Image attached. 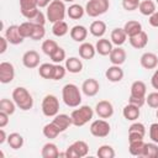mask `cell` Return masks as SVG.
Segmentation results:
<instances>
[{
  "instance_id": "1",
  "label": "cell",
  "mask_w": 158,
  "mask_h": 158,
  "mask_svg": "<svg viewBox=\"0 0 158 158\" xmlns=\"http://www.w3.org/2000/svg\"><path fill=\"white\" fill-rule=\"evenodd\" d=\"M62 99L67 106L78 107L81 104V93L75 84L69 83L65 84L62 89Z\"/></svg>"
},
{
  "instance_id": "2",
  "label": "cell",
  "mask_w": 158,
  "mask_h": 158,
  "mask_svg": "<svg viewBox=\"0 0 158 158\" xmlns=\"http://www.w3.org/2000/svg\"><path fill=\"white\" fill-rule=\"evenodd\" d=\"M12 100L15 101L16 106L23 111H27L32 109L33 106V99L30 91L23 86H17L12 91Z\"/></svg>"
},
{
  "instance_id": "3",
  "label": "cell",
  "mask_w": 158,
  "mask_h": 158,
  "mask_svg": "<svg viewBox=\"0 0 158 158\" xmlns=\"http://www.w3.org/2000/svg\"><path fill=\"white\" fill-rule=\"evenodd\" d=\"M65 14H67V7L63 0H52V2L47 6V10H46L47 20L52 23L63 21L65 17Z\"/></svg>"
},
{
  "instance_id": "4",
  "label": "cell",
  "mask_w": 158,
  "mask_h": 158,
  "mask_svg": "<svg viewBox=\"0 0 158 158\" xmlns=\"http://www.w3.org/2000/svg\"><path fill=\"white\" fill-rule=\"evenodd\" d=\"M93 116H94V110L89 105H81L78 109L73 110L70 114L72 122L77 127H80V126H84L85 123H88L93 118Z\"/></svg>"
},
{
  "instance_id": "5",
  "label": "cell",
  "mask_w": 158,
  "mask_h": 158,
  "mask_svg": "<svg viewBox=\"0 0 158 158\" xmlns=\"http://www.w3.org/2000/svg\"><path fill=\"white\" fill-rule=\"evenodd\" d=\"M110 7L109 0H89L85 5V12L90 17H98L105 14Z\"/></svg>"
},
{
  "instance_id": "6",
  "label": "cell",
  "mask_w": 158,
  "mask_h": 158,
  "mask_svg": "<svg viewBox=\"0 0 158 158\" xmlns=\"http://www.w3.org/2000/svg\"><path fill=\"white\" fill-rule=\"evenodd\" d=\"M42 112L47 117H54L59 112V100L53 94H47L42 100Z\"/></svg>"
},
{
  "instance_id": "7",
  "label": "cell",
  "mask_w": 158,
  "mask_h": 158,
  "mask_svg": "<svg viewBox=\"0 0 158 158\" xmlns=\"http://www.w3.org/2000/svg\"><path fill=\"white\" fill-rule=\"evenodd\" d=\"M89 153V146L85 141H74L68 148L65 149V157L67 158H81L85 157Z\"/></svg>"
},
{
  "instance_id": "8",
  "label": "cell",
  "mask_w": 158,
  "mask_h": 158,
  "mask_svg": "<svg viewBox=\"0 0 158 158\" xmlns=\"http://www.w3.org/2000/svg\"><path fill=\"white\" fill-rule=\"evenodd\" d=\"M110 131H111V126L105 118L95 120L90 125V133L95 137H99V138L109 136Z\"/></svg>"
},
{
  "instance_id": "9",
  "label": "cell",
  "mask_w": 158,
  "mask_h": 158,
  "mask_svg": "<svg viewBox=\"0 0 158 158\" xmlns=\"http://www.w3.org/2000/svg\"><path fill=\"white\" fill-rule=\"evenodd\" d=\"M40 7L37 6L36 4V0H20V11H21V15L27 19L28 21L32 20L37 12L40 11L38 10Z\"/></svg>"
},
{
  "instance_id": "10",
  "label": "cell",
  "mask_w": 158,
  "mask_h": 158,
  "mask_svg": "<svg viewBox=\"0 0 158 158\" xmlns=\"http://www.w3.org/2000/svg\"><path fill=\"white\" fill-rule=\"evenodd\" d=\"M15 78V68L10 62L0 63V81L2 84H9Z\"/></svg>"
},
{
  "instance_id": "11",
  "label": "cell",
  "mask_w": 158,
  "mask_h": 158,
  "mask_svg": "<svg viewBox=\"0 0 158 158\" xmlns=\"http://www.w3.org/2000/svg\"><path fill=\"white\" fill-rule=\"evenodd\" d=\"M40 60H41V57L38 54V52L35 49H30V51L25 52L22 56V64L28 69L37 68L40 65Z\"/></svg>"
},
{
  "instance_id": "12",
  "label": "cell",
  "mask_w": 158,
  "mask_h": 158,
  "mask_svg": "<svg viewBox=\"0 0 158 158\" xmlns=\"http://www.w3.org/2000/svg\"><path fill=\"white\" fill-rule=\"evenodd\" d=\"M95 112L100 118H110L114 115V106L109 100H101L95 105Z\"/></svg>"
},
{
  "instance_id": "13",
  "label": "cell",
  "mask_w": 158,
  "mask_h": 158,
  "mask_svg": "<svg viewBox=\"0 0 158 158\" xmlns=\"http://www.w3.org/2000/svg\"><path fill=\"white\" fill-rule=\"evenodd\" d=\"M5 37L10 44H20L23 42V37L20 33V28L17 25H11L5 30Z\"/></svg>"
},
{
  "instance_id": "14",
  "label": "cell",
  "mask_w": 158,
  "mask_h": 158,
  "mask_svg": "<svg viewBox=\"0 0 158 158\" xmlns=\"http://www.w3.org/2000/svg\"><path fill=\"white\" fill-rule=\"evenodd\" d=\"M99 90H100V84L94 78H89L84 80L81 84V91L86 96H95L99 93Z\"/></svg>"
},
{
  "instance_id": "15",
  "label": "cell",
  "mask_w": 158,
  "mask_h": 158,
  "mask_svg": "<svg viewBox=\"0 0 158 158\" xmlns=\"http://www.w3.org/2000/svg\"><path fill=\"white\" fill-rule=\"evenodd\" d=\"M126 51L121 47V46H116L115 48H112L111 53L109 54V58H110V62L115 65H121L125 63L126 60Z\"/></svg>"
},
{
  "instance_id": "16",
  "label": "cell",
  "mask_w": 158,
  "mask_h": 158,
  "mask_svg": "<svg viewBox=\"0 0 158 158\" xmlns=\"http://www.w3.org/2000/svg\"><path fill=\"white\" fill-rule=\"evenodd\" d=\"M105 77L111 83H118L123 79V70L121 69L120 65H115L112 64L111 67H109L105 72Z\"/></svg>"
},
{
  "instance_id": "17",
  "label": "cell",
  "mask_w": 158,
  "mask_h": 158,
  "mask_svg": "<svg viewBox=\"0 0 158 158\" xmlns=\"http://www.w3.org/2000/svg\"><path fill=\"white\" fill-rule=\"evenodd\" d=\"M128 41H130V44L136 48V49H142L147 46L148 43V35L142 30L139 33L132 36V37H128Z\"/></svg>"
},
{
  "instance_id": "18",
  "label": "cell",
  "mask_w": 158,
  "mask_h": 158,
  "mask_svg": "<svg viewBox=\"0 0 158 158\" xmlns=\"http://www.w3.org/2000/svg\"><path fill=\"white\" fill-rule=\"evenodd\" d=\"M139 63L144 69H154L158 65V57L152 52H146L141 56Z\"/></svg>"
},
{
  "instance_id": "19",
  "label": "cell",
  "mask_w": 158,
  "mask_h": 158,
  "mask_svg": "<svg viewBox=\"0 0 158 158\" xmlns=\"http://www.w3.org/2000/svg\"><path fill=\"white\" fill-rule=\"evenodd\" d=\"M52 122L56 125V127H57L60 132H64L70 125H73L72 117H70L69 115H67V114H57V115L54 116V118H53Z\"/></svg>"
},
{
  "instance_id": "20",
  "label": "cell",
  "mask_w": 158,
  "mask_h": 158,
  "mask_svg": "<svg viewBox=\"0 0 158 158\" xmlns=\"http://www.w3.org/2000/svg\"><path fill=\"white\" fill-rule=\"evenodd\" d=\"M69 35H70L73 41H75V42H84L86 40V36H88V30L83 25H75L69 31Z\"/></svg>"
},
{
  "instance_id": "21",
  "label": "cell",
  "mask_w": 158,
  "mask_h": 158,
  "mask_svg": "<svg viewBox=\"0 0 158 158\" xmlns=\"http://www.w3.org/2000/svg\"><path fill=\"white\" fill-rule=\"evenodd\" d=\"M79 56L80 58L83 59H93L95 57V53H96V49H95V46H93L90 42H81V44L79 46Z\"/></svg>"
},
{
  "instance_id": "22",
  "label": "cell",
  "mask_w": 158,
  "mask_h": 158,
  "mask_svg": "<svg viewBox=\"0 0 158 158\" xmlns=\"http://www.w3.org/2000/svg\"><path fill=\"white\" fill-rule=\"evenodd\" d=\"M127 37H128V36L126 35L123 27H122V28H121V27L114 28V30L111 31V35H110V40H111L112 44H115V46H122V44L126 42Z\"/></svg>"
},
{
  "instance_id": "23",
  "label": "cell",
  "mask_w": 158,
  "mask_h": 158,
  "mask_svg": "<svg viewBox=\"0 0 158 158\" xmlns=\"http://www.w3.org/2000/svg\"><path fill=\"white\" fill-rule=\"evenodd\" d=\"M112 42L109 41L107 38H104L101 37L100 40H98L96 44H95V49H96V53H99L100 56H109L112 51Z\"/></svg>"
},
{
  "instance_id": "24",
  "label": "cell",
  "mask_w": 158,
  "mask_h": 158,
  "mask_svg": "<svg viewBox=\"0 0 158 158\" xmlns=\"http://www.w3.org/2000/svg\"><path fill=\"white\" fill-rule=\"evenodd\" d=\"M64 67L67 68V72H69L72 74H77L83 70V62L77 57H69L65 59Z\"/></svg>"
},
{
  "instance_id": "25",
  "label": "cell",
  "mask_w": 158,
  "mask_h": 158,
  "mask_svg": "<svg viewBox=\"0 0 158 158\" xmlns=\"http://www.w3.org/2000/svg\"><path fill=\"white\" fill-rule=\"evenodd\" d=\"M139 114H141L139 107L130 102L122 109V115L127 121H136L139 117Z\"/></svg>"
},
{
  "instance_id": "26",
  "label": "cell",
  "mask_w": 158,
  "mask_h": 158,
  "mask_svg": "<svg viewBox=\"0 0 158 158\" xmlns=\"http://www.w3.org/2000/svg\"><path fill=\"white\" fill-rule=\"evenodd\" d=\"M89 31L90 33L94 36V37H98V38H101L105 32H106V23L101 20H96V21H93L90 27H89Z\"/></svg>"
},
{
  "instance_id": "27",
  "label": "cell",
  "mask_w": 158,
  "mask_h": 158,
  "mask_svg": "<svg viewBox=\"0 0 158 158\" xmlns=\"http://www.w3.org/2000/svg\"><path fill=\"white\" fill-rule=\"evenodd\" d=\"M147 94V86L144 81L142 80H136L131 85V96L135 98H146Z\"/></svg>"
},
{
  "instance_id": "28",
  "label": "cell",
  "mask_w": 158,
  "mask_h": 158,
  "mask_svg": "<svg viewBox=\"0 0 158 158\" xmlns=\"http://www.w3.org/2000/svg\"><path fill=\"white\" fill-rule=\"evenodd\" d=\"M59 151H58V147L57 144L52 143V142H47L43 147H42V151H41V156L43 158H58L59 157Z\"/></svg>"
},
{
  "instance_id": "29",
  "label": "cell",
  "mask_w": 158,
  "mask_h": 158,
  "mask_svg": "<svg viewBox=\"0 0 158 158\" xmlns=\"http://www.w3.org/2000/svg\"><path fill=\"white\" fill-rule=\"evenodd\" d=\"M123 30L128 37H132V36H135L142 31V25H141V22H138L136 20H131V21H127L125 23Z\"/></svg>"
},
{
  "instance_id": "30",
  "label": "cell",
  "mask_w": 158,
  "mask_h": 158,
  "mask_svg": "<svg viewBox=\"0 0 158 158\" xmlns=\"http://www.w3.org/2000/svg\"><path fill=\"white\" fill-rule=\"evenodd\" d=\"M84 14H85V9L79 4H72L67 9V15L72 20H79V19H81L84 16Z\"/></svg>"
},
{
  "instance_id": "31",
  "label": "cell",
  "mask_w": 158,
  "mask_h": 158,
  "mask_svg": "<svg viewBox=\"0 0 158 158\" xmlns=\"http://www.w3.org/2000/svg\"><path fill=\"white\" fill-rule=\"evenodd\" d=\"M138 10L144 16H151L152 14H154L157 11L156 10V4L152 0H143V1H141L139 6H138Z\"/></svg>"
},
{
  "instance_id": "32",
  "label": "cell",
  "mask_w": 158,
  "mask_h": 158,
  "mask_svg": "<svg viewBox=\"0 0 158 158\" xmlns=\"http://www.w3.org/2000/svg\"><path fill=\"white\" fill-rule=\"evenodd\" d=\"M142 158H158V143L151 142L144 143V148L142 152Z\"/></svg>"
},
{
  "instance_id": "33",
  "label": "cell",
  "mask_w": 158,
  "mask_h": 158,
  "mask_svg": "<svg viewBox=\"0 0 158 158\" xmlns=\"http://www.w3.org/2000/svg\"><path fill=\"white\" fill-rule=\"evenodd\" d=\"M38 74L43 79H52L53 80V74H54V64L52 63H43L38 68Z\"/></svg>"
},
{
  "instance_id": "34",
  "label": "cell",
  "mask_w": 158,
  "mask_h": 158,
  "mask_svg": "<svg viewBox=\"0 0 158 158\" xmlns=\"http://www.w3.org/2000/svg\"><path fill=\"white\" fill-rule=\"evenodd\" d=\"M7 143L12 149H20L23 146V137L17 132H12L7 136Z\"/></svg>"
},
{
  "instance_id": "35",
  "label": "cell",
  "mask_w": 158,
  "mask_h": 158,
  "mask_svg": "<svg viewBox=\"0 0 158 158\" xmlns=\"http://www.w3.org/2000/svg\"><path fill=\"white\" fill-rule=\"evenodd\" d=\"M68 32H69V28H68V25H67V22L64 20L54 22L53 26H52V33L54 36H57V37H63Z\"/></svg>"
},
{
  "instance_id": "36",
  "label": "cell",
  "mask_w": 158,
  "mask_h": 158,
  "mask_svg": "<svg viewBox=\"0 0 158 158\" xmlns=\"http://www.w3.org/2000/svg\"><path fill=\"white\" fill-rule=\"evenodd\" d=\"M42 132H43V136H44L46 138H48V139H54V138L60 133V131L56 127V125H54L53 122H49V123L44 125Z\"/></svg>"
},
{
  "instance_id": "37",
  "label": "cell",
  "mask_w": 158,
  "mask_h": 158,
  "mask_svg": "<svg viewBox=\"0 0 158 158\" xmlns=\"http://www.w3.org/2000/svg\"><path fill=\"white\" fill-rule=\"evenodd\" d=\"M143 148H144V142L143 139H137V141H131L130 142V147H128V151L132 156H136V157H141L142 156V152H143Z\"/></svg>"
},
{
  "instance_id": "38",
  "label": "cell",
  "mask_w": 158,
  "mask_h": 158,
  "mask_svg": "<svg viewBox=\"0 0 158 158\" xmlns=\"http://www.w3.org/2000/svg\"><path fill=\"white\" fill-rule=\"evenodd\" d=\"M16 110V104L14 100H10V99H1L0 100V111H4L9 115H12Z\"/></svg>"
},
{
  "instance_id": "39",
  "label": "cell",
  "mask_w": 158,
  "mask_h": 158,
  "mask_svg": "<svg viewBox=\"0 0 158 158\" xmlns=\"http://www.w3.org/2000/svg\"><path fill=\"white\" fill-rule=\"evenodd\" d=\"M59 46H58V43L54 41V40H46V41H43V43H42V52L44 53V54H47V56H52L54 52H56V49L58 48Z\"/></svg>"
},
{
  "instance_id": "40",
  "label": "cell",
  "mask_w": 158,
  "mask_h": 158,
  "mask_svg": "<svg viewBox=\"0 0 158 158\" xmlns=\"http://www.w3.org/2000/svg\"><path fill=\"white\" fill-rule=\"evenodd\" d=\"M96 156L99 158H114L115 157V149L109 144H102L99 147Z\"/></svg>"
},
{
  "instance_id": "41",
  "label": "cell",
  "mask_w": 158,
  "mask_h": 158,
  "mask_svg": "<svg viewBox=\"0 0 158 158\" xmlns=\"http://www.w3.org/2000/svg\"><path fill=\"white\" fill-rule=\"evenodd\" d=\"M19 28H20L21 36L23 38H27V37L32 36V32H33V28H35V23H32L31 21H25L19 26Z\"/></svg>"
},
{
  "instance_id": "42",
  "label": "cell",
  "mask_w": 158,
  "mask_h": 158,
  "mask_svg": "<svg viewBox=\"0 0 158 158\" xmlns=\"http://www.w3.org/2000/svg\"><path fill=\"white\" fill-rule=\"evenodd\" d=\"M51 59H52L53 63L59 64L60 62H63V60L67 59V58H65V51H64L62 47H58V48L56 49V52L51 56Z\"/></svg>"
},
{
  "instance_id": "43",
  "label": "cell",
  "mask_w": 158,
  "mask_h": 158,
  "mask_svg": "<svg viewBox=\"0 0 158 158\" xmlns=\"http://www.w3.org/2000/svg\"><path fill=\"white\" fill-rule=\"evenodd\" d=\"M46 35V30H44V26L42 25H35V28H33V32H32V36L31 38L33 41H40Z\"/></svg>"
},
{
  "instance_id": "44",
  "label": "cell",
  "mask_w": 158,
  "mask_h": 158,
  "mask_svg": "<svg viewBox=\"0 0 158 158\" xmlns=\"http://www.w3.org/2000/svg\"><path fill=\"white\" fill-rule=\"evenodd\" d=\"M146 102L148 104L149 107L158 109V90L157 91H153V93H149L146 96Z\"/></svg>"
},
{
  "instance_id": "45",
  "label": "cell",
  "mask_w": 158,
  "mask_h": 158,
  "mask_svg": "<svg viewBox=\"0 0 158 158\" xmlns=\"http://www.w3.org/2000/svg\"><path fill=\"white\" fill-rule=\"evenodd\" d=\"M67 68L59 64H54V74H53V80H60L65 77Z\"/></svg>"
},
{
  "instance_id": "46",
  "label": "cell",
  "mask_w": 158,
  "mask_h": 158,
  "mask_svg": "<svg viewBox=\"0 0 158 158\" xmlns=\"http://www.w3.org/2000/svg\"><path fill=\"white\" fill-rule=\"evenodd\" d=\"M139 0H122V7L126 11H135L139 6Z\"/></svg>"
},
{
  "instance_id": "47",
  "label": "cell",
  "mask_w": 158,
  "mask_h": 158,
  "mask_svg": "<svg viewBox=\"0 0 158 158\" xmlns=\"http://www.w3.org/2000/svg\"><path fill=\"white\" fill-rule=\"evenodd\" d=\"M128 132H137V133H141L142 136H144L146 135V127L141 122H133L128 127Z\"/></svg>"
},
{
  "instance_id": "48",
  "label": "cell",
  "mask_w": 158,
  "mask_h": 158,
  "mask_svg": "<svg viewBox=\"0 0 158 158\" xmlns=\"http://www.w3.org/2000/svg\"><path fill=\"white\" fill-rule=\"evenodd\" d=\"M149 138L152 142L158 143V122H154L149 126Z\"/></svg>"
},
{
  "instance_id": "49",
  "label": "cell",
  "mask_w": 158,
  "mask_h": 158,
  "mask_svg": "<svg viewBox=\"0 0 158 158\" xmlns=\"http://www.w3.org/2000/svg\"><path fill=\"white\" fill-rule=\"evenodd\" d=\"M46 20H47V16L40 10L38 12H37V15L32 19V20H30L32 23H35V25H42V26H44V23H46Z\"/></svg>"
},
{
  "instance_id": "50",
  "label": "cell",
  "mask_w": 158,
  "mask_h": 158,
  "mask_svg": "<svg viewBox=\"0 0 158 158\" xmlns=\"http://www.w3.org/2000/svg\"><path fill=\"white\" fill-rule=\"evenodd\" d=\"M128 102L130 104H133L138 107H142L144 104H146V98H135V96H131L128 98Z\"/></svg>"
},
{
  "instance_id": "51",
  "label": "cell",
  "mask_w": 158,
  "mask_h": 158,
  "mask_svg": "<svg viewBox=\"0 0 158 158\" xmlns=\"http://www.w3.org/2000/svg\"><path fill=\"white\" fill-rule=\"evenodd\" d=\"M9 117H10L9 114H6L4 111H0V128H4L9 123Z\"/></svg>"
},
{
  "instance_id": "52",
  "label": "cell",
  "mask_w": 158,
  "mask_h": 158,
  "mask_svg": "<svg viewBox=\"0 0 158 158\" xmlns=\"http://www.w3.org/2000/svg\"><path fill=\"white\" fill-rule=\"evenodd\" d=\"M7 43H9V41L6 40V37L5 36H0V54H2V53L6 52Z\"/></svg>"
},
{
  "instance_id": "53",
  "label": "cell",
  "mask_w": 158,
  "mask_h": 158,
  "mask_svg": "<svg viewBox=\"0 0 158 158\" xmlns=\"http://www.w3.org/2000/svg\"><path fill=\"white\" fill-rule=\"evenodd\" d=\"M149 25L153 26V27H158V11H156L154 14H152L149 16V20H148Z\"/></svg>"
},
{
  "instance_id": "54",
  "label": "cell",
  "mask_w": 158,
  "mask_h": 158,
  "mask_svg": "<svg viewBox=\"0 0 158 158\" xmlns=\"http://www.w3.org/2000/svg\"><path fill=\"white\" fill-rule=\"evenodd\" d=\"M144 136H142L141 133L137 132H128V142L131 141H137V139H143Z\"/></svg>"
},
{
  "instance_id": "55",
  "label": "cell",
  "mask_w": 158,
  "mask_h": 158,
  "mask_svg": "<svg viewBox=\"0 0 158 158\" xmlns=\"http://www.w3.org/2000/svg\"><path fill=\"white\" fill-rule=\"evenodd\" d=\"M151 84L156 90H158V69H156V72L153 73V75L151 78Z\"/></svg>"
},
{
  "instance_id": "56",
  "label": "cell",
  "mask_w": 158,
  "mask_h": 158,
  "mask_svg": "<svg viewBox=\"0 0 158 158\" xmlns=\"http://www.w3.org/2000/svg\"><path fill=\"white\" fill-rule=\"evenodd\" d=\"M51 2H52V0H36V4H37V6L40 9L41 7H47Z\"/></svg>"
},
{
  "instance_id": "57",
  "label": "cell",
  "mask_w": 158,
  "mask_h": 158,
  "mask_svg": "<svg viewBox=\"0 0 158 158\" xmlns=\"http://www.w3.org/2000/svg\"><path fill=\"white\" fill-rule=\"evenodd\" d=\"M5 141H7V136H6V132L4 128L0 130V144H2Z\"/></svg>"
},
{
  "instance_id": "58",
  "label": "cell",
  "mask_w": 158,
  "mask_h": 158,
  "mask_svg": "<svg viewBox=\"0 0 158 158\" xmlns=\"http://www.w3.org/2000/svg\"><path fill=\"white\" fill-rule=\"evenodd\" d=\"M63 1H65V2H73L74 0H63Z\"/></svg>"
},
{
  "instance_id": "59",
  "label": "cell",
  "mask_w": 158,
  "mask_h": 158,
  "mask_svg": "<svg viewBox=\"0 0 158 158\" xmlns=\"http://www.w3.org/2000/svg\"><path fill=\"white\" fill-rule=\"evenodd\" d=\"M156 116H157V118H158V109H157V111H156Z\"/></svg>"
},
{
  "instance_id": "60",
  "label": "cell",
  "mask_w": 158,
  "mask_h": 158,
  "mask_svg": "<svg viewBox=\"0 0 158 158\" xmlns=\"http://www.w3.org/2000/svg\"><path fill=\"white\" fill-rule=\"evenodd\" d=\"M157 4H158V0H157Z\"/></svg>"
}]
</instances>
